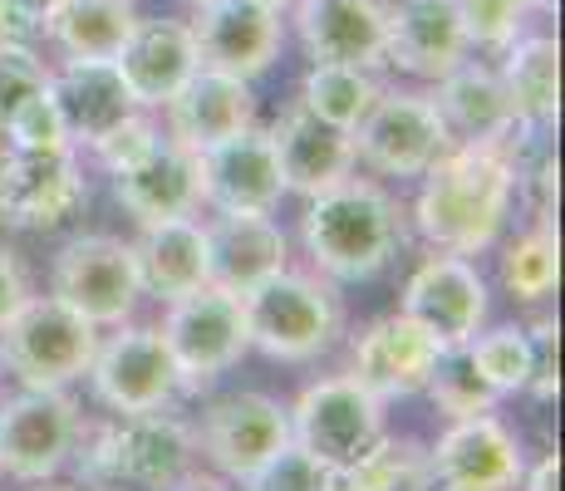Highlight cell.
Masks as SVG:
<instances>
[{
  "label": "cell",
  "mask_w": 565,
  "mask_h": 491,
  "mask_svg": "<svg viewBox=\"0 0 565 491\" xmlns=\"http://www.w3.org/2000/svg\"><path fill=\"white\" fill-rule=\"evenodd\" d=\"M114 64L138 108H162L202 70L188 20H138V30L128 35V45L118 50Z\"/></svg>",
  "instance_id": "d4e9b609"
},
{
  "label": "cell",
  "mask_w": 565,
  "mask_h": 491,
  "mask_svg": "<svg viewBox=\"0 0 565 491\" xmlns=\"http://www.w3.org/2000/svg\"><path fill=\"white\" fill-rule=\"evenodd\" d=\"M188 30L198 40L202 70H222L236 79H260L286 45V20L252 0H192Z\"/></svg>",
  "instance_id": "9a60e30c"
},
{
  "label": "cell",
  "mask_w": 565,
  "mask_h": 491,
  "mask_svg": "<svg viewBox=\"0 0 565 491\" xmlns=\"http://www.w3.org/2000/svg\"><path fill=\"white\" fill-rule=\"evenodd\" d=\"M50 84L64 108L74 148H94L108 128H118L128 114H138L124 74L108 60H64L60 70H50Z\"/></svg>",
  "instance_id": "4316f807"
},
{
  "label": "cell",
  "mask_w": 565,
  "mask_h": 491,
  "mask_svg": "<svg viewBox=\"0 0 565 491\" xmlns=\"http://www.w3.org/2000/svg\"><path fill=\"white\" fill-rule=\"evenodd\" d=\"M198 433L168 408L158 413H118L114 423L79 428L70 462L79 467L84 491H162L182 472H192Z\"/></svg>",
  "instance_id": "3957f363"
},
{
  "label": "cell",
  "mask_w": 565,
  "mask_h": 491,
  "mask_svg": "<svg viewBox=\"0 0 565 491\" xmlns=\"http://www.w3.org/2000/svg\"><path fill=\"white\" fill-rule=\"evenodd\" d=\"M114 178V196L138 226L168 222V216H192L202 206V182H198V152L172 143L168 134L138 162L108 172Z\"/></svg>",
  "instance_id": "44dd1931"
},
{
  "label": "cell",
  "mask_w": 565,
  "mask_h": 491,
  "mask_svg": "<svg viewBox=\"0 0 565 491\" xmlns=\"http://www.w3.org/2000/svg\"><path fill=\"white\" fill-rule=\"evenodd\" d=\"M433 108L443 114L452 143H497L502 148L516 128L512 98L502 89V74L492 64L462 60L452 74L438 79V94H428Z\"/></svg>",
  "instance_id": "484cf974"
},
{
  "label": "cell",
  "mask_w": 565,
  "mask_h": 491,
  "mask_svg": "<svg viewBox=\"0 0 565 491\" xmlns=\"http://www.w3.org/2000/svg\"><path fill=\"white\" fill-rule=\"evenodd\" d=\"M45 84H50V64L35 54V45H6L0 40V134H6L10 114Z\"/></svg>",
  "instance_id": "74e56055"
},
{
  "label": "cell",
  "mask_w": 565,
  "mask_h": 491,
  "mask_svg": "<svg viewBox=\"0 0 565 491\" xmlns=\"http://www.w3.org/2000/svg\"><path fill=\"white\" fill-rule=\"evenodd\" d=\"M467 54H472V45H467L458 0H398V6H388L384 64L413 74V79L438 84Z\"/></svg>",
  "instance_id": "d6986e66"
},
{
  "label": "cell",
  "mask_w": 565,
  "mask_h": 491,
  "mask_svg": "<svg viewBox=\"0 0 565 491\" xmlns=\"http://www.w3.org/2000/svg\"><path fill=\"white\" fill-rule=\"evenodd\" d=\"M158 138H162V128L143 114V108H138V114H128L118 128H108V134H104L89 152L99 158V168H104V172H118V168H128V162L143 158V152L153 148Z\"/></svg>",
  "instance_id": "ab89813d"
},
{
  "label": "cell",
  "mask_w": 565,
  "mask_h": 491,
  "mask_svg": "<svg viewBox=\"0 0 565 491\" xmlns=\"http://www.w3.org/2000/svg\"><path fill=\"white\" fill-rule=\"evenodd\" d=\"M521 487H526V491H556L561 487V457L546 452L536 467H531V472H521Z\"/></svg>",
  "instance_id": "ee69618b"
},
{
  "label": "cell",
  "mask_w": 565,
  "mask_h": 491,
  "mask_svg": "<svg viewBox=\"0 0 565 491\" xmlns=\"http://www.w3.org/2000/svg\"><path fill=\"white\" fill-rule=\"evenodd\" d=\"M40 35H45V30H40L35 20H25L10 0H0V40H6V45H35Z\"/></svg>",
  "instance_id": "7bdbcfd3"
},
{
  "label": "cell",
  "mask_w": 565,
  "mask_h": 491,
  "mask_svg": "<svg viewBox=\"0 0 565 491\" xmlns=\"http://www.w3.org/2000/svg\"><path fill=\"white\" fill-rule=\"evenodd\" d=\"M270 148H276V168L286 192L296 196H315L334 182H344L354 172V138L340 134V128L320 124L306 104H290L276 124L266 128Z\"/></svg>",
  "instance_id": "603a6c76"
},
{
  "label": "cell",
  "mask_w": 565,
  "mask_h": 491,
  "mask_svg": "<svg viewBox=\"0 0 565 491\" xmlns=\"http://www.w3.org/2000/svg\"><path fill=\"white\" fill-rule=\"evenodd\" d=\"M10 6H15L20 15H25V20H35V25L45 30V25H50V15L64 6V0H10Z\"/></svg>",
  "instance_id": "7dc6e473"
},
{
  "label": "cell",
  "mask_w": 565,
  "mask_h": 491,
  "mask_svg": "<svg viewBox=\"0 0 565 491\" xmlns=\"http://www.w3.org/2000/svg\"><path fill=\"white\" fill-rule=\"evenodd\" d=\"M350 138L354 162H364L379 178H423L452 148V134L433 98L413 89H384Z\"/></svg>",
  "instance_id": "30bf717a"
},
{
  "label": "cell",
  "mask_w": 565,
  "mask_h": 491,
  "mask_svg": "<svg viewBox=\"0 0 565 491\" xmlns=\"http://www.w3.org/2000/svg\"><path fill=\"white\" fill-rule=\"evenodd\" d=\"M320 491H369V487L354 477V467H324Z\"/></svg>",
  "instance_id": "bcb514c9"
},
{
  "label": "cell",
  "mask_w": 565,
  "mask_h": 491,
  "mask_svg": "<svg viewBox=\"0 0 565 491\" xmlns=\"http://www.w3.org/2000/svg\"><path fill=\"white\" fill-rule=\"evenodd\" d=\"M162 114H168L172 143L202 152L256 124V94H252V79H236V74H222V70H198L162 104Z\"/></svg>",
  "instance_id": "cb8c5ba5"
},
{
  "label": "cell",
  "mask_w": 565,
  "mask_h": 491,
  "mask_svg": "<svg viewBox=\"0 0 565 491\" xmlns=\"http://www.w3.org/2000/svg\"><path fill=\"white\" fill-rule=\"evenodd\" d=\"M516 202V168L497 143H452L423 172L413 226L433 250L482 256L497 246Z\"/></svg>",
  "instance_id": "6da1fadb"
},
{
  "label": "cell",
  "mask_w": 565,
  "mask_h": 491,
  "mask_svg": "<svg viewBox=\"0 0 565 491\" xmlns=\"http://www.w3.org/2000/svg\"><path fill=\"white\" fill-rule=\"evenodd\" d=\"M158 330L168 340L172 364H178L182 393H206L222 374H232L246 359V349H252L242 295L222 286H202L168 300V314H162Z\"/></svg>",
  "instance_id": "8992f818"
},
{
  "label": "cell",
  "mask_w": 565,
  "mask_h": 491,
  "mask_svg": "<svg viewBox=\"0 0 565 491\" xmlns=\"http://www.w3.org/2000/svg\"><path fill=\"white\" fill-rule=\"evenodd\" d=\"M89 202V178L70 152H30L0 143V226L6 232H54Z\"/></svg>",
  "instance_id": "8fae6325"
},
{
  "label": "cell",
  "mask_w": 565,
  "mask_h": 491,
  "mask_svg": "<svg viewBox=\"0 0 565 491\" xmlns=\"http://www.w3.org/2000/svg\"><path fill=\"white\" fill-rule=\"evenodd\" d=\"M487 310H492V300H487L482 270L467 256H452V250H433L408 276L404 300H398V314H408L443 349L472 340L487 324Z\"/></svg>",
  "instance_id": "4fadbf2b"
},
{
  "label": "cell",
  "mask_w": 565,
  "mask_h": 491,
  "mask_svg": "<svg viewBox=\"0 0 565 491\" xmlns=\"http://www.w3.org/2000/svg\"><path fill=\"white\" fill-rule=\"evenodd\" d=\"M84 413L70 388H20L0 398V477L15 482H54L74 457Z\"/></svg>",
  "instance_id": "ba28073f"
},
{
  "label": "cell",
  "mask_w": 565,
  "mask_h": 491,
  "mask_svg": "<svg viewBox=\"0 0 565 491\" xmlns=\"http://www.w3.org/2000/svg\"><path fill=\"white\" fill-rule=\"evenodd\" d=\"M296 10V35L310 64H384V0H290Z\"/></svg>",
  "instance_id": "ffe728a7"
},
{
  "label": "cell",
  "mask_w": 565,
  "mask_h": 491,
  "mask_svg": "<svg viewBox=\"0 0 565 491\" xmlns=\"http://www.w3.org/2000/svg\"><path fill=\"white\" fill-rule=\"evenodd\" d=\"M246 340L276 364H310L330 354L344 330V305L324 276L280 266L242 295Z\"/></svg>",
  "instance_id": "277c9868"
},
{
  "label": "cell",
  "mask_w": 565,
  "mask_h": 491,
  "mask_svg": "<svg viewBox=\"0 0 565 491\" xmlns=\"http://www.w3.org/2000/svg\"><path fill=\"white\" fill-rule=\"evenodd\" d=\"M138 276H143V295H158L162 305L178 300L188 290L212 286L206 276V232L198 216H168V222H148L138 226Z\"/></svg>",
  "instance_id": "83f0119b"
},
{
  "label": "cell",
  "mask_w": 565,
  "mask_h": 491,
  "mask_svg": "<svg viewBox=\"0 0 565 491\" xmlns=\"http://www.w3.org/2000/svg\"><path fill=\"white\" fill-rule=\"evenodd\" d=\"M531 349H536V369H531L526 393L536 403H551L561 388V324L556 320H536L531 324Z\"/></svg>",
  "instance_id": "60d3db41"
},
{
  "label": "cell",
  "mask_w": 565,
  "mask_h": 491,
  "mask_svg": "<svg viewBox=\"0 0 565 491\" xmlns=\"http://www.w3.org/2000/svg\"><path fill=\"white\" fill-rule=\"evenodd\" d=\"M300 242L324 280H344L360 286L374 280L404 246V216L398 202L379 182L344 178L334 188L306 196V216H300Z\"/></svg>",
  "instance_id": "7a4b0ae2"
},
{
  "label": "cell",
  "mask_w": 565,
  "mask_h": 491,
  "mask_svg": "<svg viewBox=\"0 0 565 491\" xmlns=\"http://www.w3.org/2000/svg\"><path fill=\"white\" fill-rule=\"evenodd\" d=\"M99 324L70 310L54 295H30L6 324H0V364L20 378V388H70L89 374Z\"/></svg>",
  "instance_id": "5b68a950"
},
{
  "label": "cell",
  "mask_w": 565,
  "mask_h": 491,
  "mask_svg": "<svg viewBox=\"0 0 565 491\" xmlns=\"http://www.w3.org/2000/svg\"><path fill=\"white\" fill-rule=\"evenodd\" d=\"M0 138H6L10 148H30V152H70L74 138H70V124H64L60 98H54V84L30 94L25 104L10 114V124Z\"/></svg>",
  "instance_id": "8d00e7d4"
},
{
  "label": "cell",
  "mask_w": 565,
  "mask_h": 491,
  "mask_svg": "<svg viewBox=\"0 0 565 491\" xmlns=\"http://www.w3.org/2000/svg\"><path fill=\"white\" fill-rule=\"evenodd\" d=\"M443 344L428 330L408 320V314H384V320L364 324L354 334V369L350 374L374 393L379 403L418 398L428 388L433 369H438Z\"/></svg>",
  "instance_id": "ac0fdd59"
},
{
  "label": "cell",
  "mask_w": 565,
  "mask_h": 491,
  "mask_svg": "<svg viewBox=\"0 0 565 491\" xmlns=\"http://www.w3.org/2000/svg\"><path fill=\"white\" fill-rule=\"evenodd\" d=\"M354 477L369 491H433V462L418 438H379L354 462Z\"/></svg>",
  "instance_id": "e575fe53"
},
{
  "label": "cell",
  "mask_w": 565,
  "mask_h": 491,
  "mask_svg": "<svg viewBox=\"0 0 565 491\" xmlns=\"http://www.w3.org/2000/svg\"><path fill=\"white\" fill-rule=\"evenodd\" d=\"M252 6H266V10H276L280 15V10H290V0H252Z\"/></svg>",
  "instance_id": "c3c4849f"
},
{
  "label": "cell",
  "mask_w": 565,
  "mask_h": 491,
  "mask_svg": "<svg viewBox=\"0 0 565 491\" xmlns=\"http://www.w3.org/2000/svg\"><path fill=\"white\" fill-rule=\"evenodd\" d=\"M134 0H64L50 15L45 35L60 45L64 60H118L128 35L138 30Z\"/></svg>",
  "instance_id": "f546056e"
},
{
  "label": "cell",
  "mask_w": 565,
  "mask_h": 491,
  "mask_svg": "<svg viewBox=\"0 0 565 491\" xmlns=\"http://www.w3.org/2000/svg\"><path fill=\"white\" fill-rule=\"evenodd\" d=\"M40 491H84V487H50V482H35Z\"/></svg>",
  "instance_id": "681fc988"
},
{
  "label": "cell",
  "mask_w": 565,
  "mask_h": 491,
  "mask_svg": "<svg viewBox=\"0 0 565 491\" xmlns=\"http://www.w3.org/2000/svg\"><path fill=\"white\" fill-rule=\"evenodd\" d=\"M467 354H472L477 374L487 378L497 393H526L531 369H536V349H531L526 324H497V330H477L467 340Z\"/></svg>",
  "instance_id": "836d02e7"
},
{
  "label": "cell",
  "mask_w": 565,
  "mask_h": 491,
  "mask_svg": "<svg viewBox=\"0 0 565 491\" xmlns=\"http://www.w3.org/2000/svg\"><path fill=\"white\" fill-rule=\"evenodd\" d=\"M206 232V276L212 286L246 295L266 276H276L290 256V242L270 212H216L202 222Z\"/></svg>",
  "instance_id": "7402d4cb"
},
{
  "label": "cell",
  "mask_w": 565,
  "mask_h": 491,
  "mask_svg": "<svg viewBox=\"0 0 565 491\" xmlns=\"http://www.w3.org/2000/svg\"><path fill=\"white\" fill-rule=\"evenodd\" d=\"M94 349L89 384L108 413H158L178 398V364L158 324H114Z\"/></svg>",
  "instance_id": "7c38bea8"
},
{
  "label": "cell",
  "mask_w": 565,
  "mask_h": 491,
  "mask_svg": "<svg viewBox=\"0 0 565 491\" xmlns=\"http://www.w3.org/2000/svg\"><path fill=\"white\" fill-rule=\"evenodd\" d=\"M433 491H516L526 457L521 438L497 413L458 418L438 442L428 447Z\"/></svg>",
  "instance_id": "2e32d148"
},
{
  "label": "cell",
  "mask_w": 565,
  "mask_h": 491,
  "mask_svg": "<svg viewBox=\"0 0 565 491\" xmlns=\"http://www.w3.org/2000/svg\"><path fill=\"white\" fill-rule=\"evenodd\" d=\"M556 0H458V15L472 50H507L526 30L531 10H551Z\"/></svg>",
  "instance_id": "d590c367"
},
{
  "label": "cell",
  "mask_w": 565,
  "mask_h": 491,
  "mask_svg": "<svg viewBox=\"0 0 565 491\" xmlns=\"http://www.w3.org/2000/svg\"><path fill=\"white\" fill-rule=\"evenodd\" d=\"M162 491H232V487H226V477H212V472H182L178 482Z\"/></svg>",
  "instance_id": "f6af8a7d"
},
{
  "label": "cell",
  "mask_w": 565,
  "mask_h": 491,
  "mask_svg": "<svg viewBox=\"0 0 565 491\" xmlns=\"http://www.w3.org/2000/svg\"><path fill=\"white\" fill-rule=\"evenodd\" d=\"M379 94L384 89H379L374 70H360V64H310V74L300 79V104L340 134L360 128V118L374 108Z\"/></svg>",
  "instance_id": "4dcf8cb0"
},
{
  "label": "cell",
  "mask_w": 565,
  "mask_h": 491,
  "mask_svg": "<svg viewBox=\"0 0 565 491\" xmlns=\"http://www.w3.org/2000/svg\"><path fill=\"white\" fill-rule=\"evenodd\" d=\"M433 398V408L443 413V418H477V413H497V403H502V393L487 384L482 374H477L472 354H467V344H452L438 354V369H433L428 388H423Z\"/></svg>",
  "instance_id": "d6a6232c"
},
{
  "label": "cell",
  "mask_w": 565,
  "mask_h": 491,
  "mask_svg": "<svg viewBox=\"0 0 565 491\" xmlns=\"http://www.w3.org/2000/svg\"><path fill=\"white\" fill-rule=\"evenodd\" d=\"M320 477L324 467L315 462L306 447L286 442L270 462H260L252 477L242 482V491H320Z\"/></svg>",
  "instance_id": "f35d334b"
},
{
  "label": "cell",
  "mask_w": 565,
  "mask_h": 491,
  "mask_svg": "<svg viewBox=\"0 0 565 491\" xmlns=\"http://www.w3.org/2000/svg\"><path fill=\"white\" fill-rule=\"evenodd\" d=\"M556 280H561L556 226H541L536 222L531 232H521L516 242L507 246V256H502V286L521 305H541V300H551Z\"/></svg>",
  "instance_id": "1f68e13d"
},
{
  "label": "cell",
  "mask_w": 565,
  "mask_h": 491,
  "mask_svg": "<svg viewBox=\"0 0 565 491\" xmlns=\"http://www.w3.org/2000/svg\"><path fill=\"white\" fill-rule=\"evenodd\" d=\"M502 89L512 98L516 124L556 128L561 118V45L556 35H516L502 50Z\"/></svg>",
  "instance_id": "f1b7e54d"
},
{
  "label": "cell",
  "mask_w": 565,
  "mask_h": 491,
  "mask_svg": "<svg viewBox=\"0 0 565 491\" xmlns=\"http://www.w3.org/2000/svg\"><path fill=\"white\" fill-rule=\"evenodd\" d=\"M30 300V276H25V260H20L15 246L0 242V324Z\"/></svg>",
  "instance_id": "b9f144b4"
},
{
  "label": "cell",
  "mask_w": 565,
  "mask_h": 491,
  "mask_svg": "<svg viewBox=\"0 0 565 491\" xmlns=\"http://www.w3.org/2000/svg\"><path fill=\"white\" fill-rule=\"evenodd\" d=\"M198 182H202V202L212 212H276L280 196H286L270 134L256 124L222 138V143L202 148Z\"/></svg>",
  "instance_id": "e0dca14e"
},
{
  "label": "cell",
  "mask_w": 565,
  "mask_h": 491,
  "mask_svg": "<svg viewBox=\"0 0 565 491\" xmlns=\"http://www.w3.org/2000/svg\"><path fill=\"white\" fill-rule=\"evenodd\" d=\"M0 378H6V364H0Z\"/></svg>",
  "instance_id": "f907efd6"
},
{
  "label": "cell",
  "mask_w": 565,
  "mask_h": 491,
  "mask_svg": "<svg viewBox=\"0 0 565 491\" xmlns=\"http://www.w3.org/2000/svg\"><path fill=\"white\" fill-rule=\"evenodd\" d=\"M50 295L79 310L89 324H128V314L143 300V276H138L134 242L108 232L74 236L60 246L50 266Z\"/></svg>",
  "instance_id": "52a82bcc"
},
{
  "label": "cell",
  "mask_w": 565,
  "mask_h": 491,
  "mask_svg": "<svg viewBox=\"0 0 565 491\" xmlns=\"http://www.w3.org/2000/svg\"><path fill=\"white\" fill-rule=\"evenodd\" d=\"M198 442L226 482H246L290 442V408H280L270 393H226L202 408Z\"/></svg>",
  "instance_id": "5bb4252c"
},
{
  "label": "cell",
  "mask_w": 565,
  "mask_h": 491,
  "mask_svg": "<svg viewBox=\"0 0 565 491\" xmlns=\"http://www.w3.org/2000/svg\"><path fill=\"white\" fill-rule=\"evenodd\" d=\"M384 433V403L354 374L320 378L290 408V442L306 447L320 467H354Z\"/></svg>",
  "instance_id": "9c48e42d"
}]
</instances>
